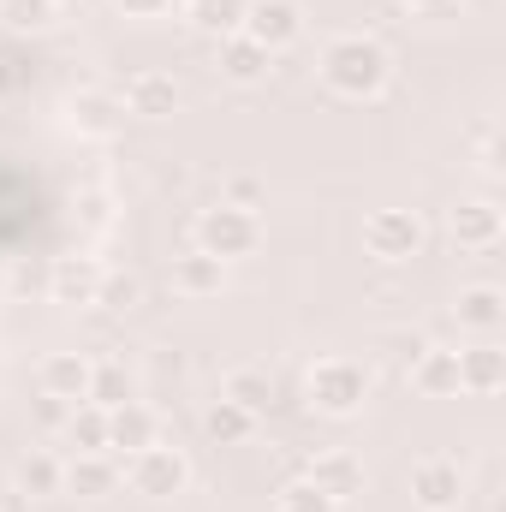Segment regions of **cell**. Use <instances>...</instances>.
<instances>
[{"instance_id":"ffe728a7","label":"cell","mask_w":506,"mask_h":512,"mask_svg":"<svg viewBox=\"0 0 506 512\" xmlns=\"http://www.w3.org/2000/svg\"><path fill=\"white\" fill-rule=\"evenodd\" d=\"M66 489L84 495V501L114 495V489H120V465H114V453H78V459L66 465Z\"/></svg>"},{"instance_id":"30bf717a","label":"cell","mask_w":506,"mask_h":512,"mask_svg":"<svg viewBox=\"0 0 506 512\" xmlns=\"http://www.w3.org/2000/svg\"><path fill=\"white\" fill-rule=\"evenodd\" d=\"M334 507H346L352 495H364V459L358 453H346V447H328V453H316L310 459V471H304Z\"/></svg>"},{"instance_id":"484cf974","label":"cell","mask_w":506,"mask_h":512,"mask_svg":"<svg viewBox=\"0 0 506 512\" xmlns=\"http://www.w3.org/2000/svg\"><path fill=\"white\" fill-rule=\"evenodd\" d=\"M203 429H209V441H221V447H239V441H251L256 417H251V411H239L233 399H215V405L203 411Z\"/></svg>"},{"instance_id":"8992f818","label":"cell","mask_w":506,"mask_h":512,"mask_svg":"<svg viewBox=\"0 0 506 512\" xmlns=\"http://www.w3.org/2000/svg\"><path fill=\"white\" fill-rule=\"evenodd\" d=\"M411 501H417V512H459V501H465V471H459V459H447V453L417 459V465H411Z\"/></svg>"},{"instance_id":"9c48e42d","label":"cell","mask_w":506,"mask_h":512,"mask_svg":"<svg viewBox=\"0 0 506 512\" xmlns=\"http://www.w3.org/2000/svg\"><path fill=\"white\" fill-rule=\"evenodd\" d=\"M90 376H96V364L84 352H48L36 364V387L48 399H66V405H84L90 399Z\"/></svg>"},{"instance_id":"5b68a950","label":"cell","mask_w":506,"mask_h":512,"mask_svg":"<svg viewBox=\"0 0 506 512\" xmlns=\"http://www.w3.org/2000/svg\"><path fill=\"white\" fill-rule=\"evenodd\" d=\"M423 245H429V227L417 209H376L364 221V251L376 262H411Z\"/></svg>"},{"instance_id":"603a6c76","label":"cell","mask_w":506,"mask_h":512,"mask_svg":"<svg viewBox=\"0 0 506 512\" xmlns=\"http://www.w3.org/2000/svg\"><path fill=\"white\" fill-rule=\"evenodd\" d=\"M0 24L12 36H42L60 24V0H0Z\"/></svg>"},{"instance_id":"ba28073f","label":"cell","mask_w":506,"mask_h":512,"mask_svg":"<svg viewBox=\"0 0 506 512\" xmlns=\"http://www.w3.org/2000/svg\"><path fill=\"white\" fill-rule=\"evenodd\" d=\"M102 274H108V268L90 262V256H54V268H48V298L84 310V304L102 298Z\"/></svg>"},{"instance_id":"4316f807","label":"cell","mask_w":506,"mask_h":512,"mask_svg":"<svg viewBox=\"0 0 506 512\" xmlns=\"http://www.w3.org/2000/svg\"><path fill=\"white\" fill-rule=\"evenodd\" d=\"M126 399H137L126 364H96V376H90V405L114 411V405H126Z\"/></svg>"},{"instance_id":"6da1fadb","label":"cell","mask_w":506,"mask_h":512,"mask_svg":"<svg viewBox=\"0 0 506 512\" xmlns=\"http://www.w3.org/2000/svg\"><path fill=\"white\" fill-rule=\"evenodd\" d=\"M387 78H393V54L364 30H346L322 48V84L346 102H376L387 90Z\"/></svg>"},{"instance_id":"4fadbf2b","label":"cell","mask_w":506,"mask_h":512,"mask_svg":"<svg viewBox=\"0 0 506 512\" xmlns=\"http://www.w3.org/2000/svg\"><path fill=\"white\" fill-rule=\"evenodd\" d=\"M506 387V352L495 340H477L459 352V393H477V399H495Z\"/></svg>"},{"instance_id":"f546056e","label":"cell","mask_w":506,"mask_h":512,"mask_svg":"<svg viewBox=\"0 0 506 512\" xmlns=\"http://www.w3.org/2000/svg\"><path fill=\"white\" fill-rule=\"evenodd\" d=\"M143 298V286H137V274H102V310H131Z\"/></svg>"},{"instance_id":"9a60e30c","label":"cell","mask_w":506,"mask_h":512,"mask_svg":"<svg viewBox=\"0 0 506 512\" xmlns=\"http://www.w3.org/2000/svg\"><path fill=\"white\" fill-rule=\"evenodd\" d=\"M405 370H411V387H417L423 399H459V352H447V346H423Z\"/></svg>"},{"instance_id":"d6986e66","label":"cell","mask_w":506,"mask_h":512,"mask_svg":"<svg viewBox=\"0 0 506 512\" xmlns=\"http://www.w3.org/2000/svg\"><path fill=\"white\" fill-rule=\"evenodd\" d=\"M221 399H233V405L251 411V417H268V411H274V376H268L262 364H239V370L221 376Z\"/></svg>"},{"instance_id":"3957f363","label":"cell","mask_w":506,"mask_h":512,"mask_svg":"<svg viewBox=\"0 0 506 512\" xmlns=\"http://www.w3.org/2000/svg\"><path fill=\"white\" fill-rule=\"evenodd\" d=\"M126 483H131V495H143V501H173V495L191 489V459L179 447H167V441H149V447L131 453Z\"/></svg>"},{"instance_id":"e0dca14e","label":"cell","mask_w":506,"mask_h":512,"mask_svg":"<svg viewBox=\"0 0 506 512\" xmlns=\"http://www.w3.org/2000/svg\"><path fill=\"white\" fill-rule=\"evenodd\" d=\"M149 441H161V417L149 411V405H114L108 411V453H137V447H149Z\"/></svg>"},{"instance_id":"ac0fdd59","label":"cell","mask_w":506,"mask_h":512,"mask_svg":"<svg viewBox=\"0 0 506 512\" xmlns=\"http://www.w3.org/2000/svg\"><path fill=\"white\" fill-rule=\"evenodd\" d=\"M227 286V262L209 251H185L173 256V292H185V298H215Z\"/></svg>"},{"instance_id":"44dd1931","label":"cell","mask_w":506,"mask_h":512,"mask_svg":"<svg viewBox=\"0 0 506 512\" xmlns=\"http://www.w3.org/2000/svg\"><path fill=\"white\" fill-rule=\"evenodd\" d=\"M268 66H274V54L256 48L251 36H221V78L227 84H262Z\"/></svg>"},{"instance_id":"5bb4252c","label":"cell","mask_w":506,"mask_h":512,"mask_svg":"<svg viewBox=\"0 0 506 512\" xmlns=\"http://www.w3.org/2000/svg\"><path fill=\"white\" fill-rule=\"evenodd\" d=\"M72 126L78 137H114V131L126 126V108H120V96L114 90H96V84H84L78 96H72Z\"/></svg>"},{"instance_id":"2e32d148","label":"cell","mask_w":506,"mask_h":512,"mask_svg":"<svg viewBox=\"0 0 506 512\" xmlns=\"http://www.w3.org/2000/svg\"><path fill=\"white\" fill-rule=\"evenodd\" d=\"M453 316H459V328H471L477 340H495L506 322V292L501 286H465L459 298H453Z\"/></svg>"},{"instance_id":"52a82bcc","label":"cell","mask_w":506,"mask_h":512,"mask_svg":"<svg viewBox=\"0 0 506 512\" xmlns=\"http://www.w3.org/2000/svg\"><path fill=\"white\" fill-rule=\"evenodd\" d=\"M239 36H251L256 48H268V54H286L304 36V12H298V0H251Z\"/></svg>"},{"instance_id":"83f0119b","label":"cell","mask_w":506,"mask_h":512,"mask_svg":"<svg viewBox=\"0 0 506 512\" xmlns=\"http://www.w3.org/2000/svg\"><path fill=\"white\" fill-rule=\"evenodd\" d=\"M274 512H340V507H334V501H328L310 477H292V483L274 495Z\"/></svg>"},{"instance_id":"f1b7e54d","label":"cell","mask_w":506,"mask_h":512,"mask_svg":"<svg viewBox=\"0 0 506 512\" xmlns=\"http://www.w3.org/2000/svg\"><path fill=\"white\" fill-rule=\"evenodd\" d=\"M221 203H227V209H245V215H256V209L268 203V191H262V179H251V173H233V179L221 185Z\"/></svg>"},{"instance_id":"7a4b0ae2","label":"cell","mask_w":506,"mask_h":512,"mask_svg":"<svg viewBox=\"0 0 506 512\" xmlns=\"http://www.w3.org/2000/svg\"><path fill=\"white\" fill-rule=\"evenodd\" d=\"M304 399L322 417H358L370 399V370L358 358H316L304 376Z\"/></svg>"},{"instance_id":"8fae6325","label":"cell","mask_w":506,"mask_h":512,"mask_svg":"<svg viewBox=\"0 0 506 512\" xmlns=\"http://www.w3.org/2000/svg\"><path fill=\"white\" fill-rule=\"evenodd\" d=\"M447 227H453V245H459V251H495L501 233H506L501 203H495V197H471V203H459Z\"/></svg>"},{"instance_id":"1f68e13d","label":"cell","mask_w":506,"mask_h":512,"mask_svg":"<svg viewBox=\"0 0 506 512\" xmlns=\"http://www.w3.org/2000/svg\"><path fill=\"white\" fill-rule=\"evenodd\" d=\"M114 6H120L126 18H161V12H167L173 0H114Z\"/></svg>"},{"instance_id":"7c38bea8","label":"cell","mask_w":506,"mask_h":512,"mask_svg":"<svg viewBox=\"0 0 506 512\" xmlns=\"http://www.w3.org/2000/svg\"><path fill=\"white\" fill-rule=\"evenodd\" d=\"M120 108L137 114V120H167V114H179V84H173V72H137V78H126Z\"/></svg>"},{"instance_id":"d4e9b609","label":"cell","mask_w":506,"mask_h":512,"mask_svg":"<svg viewBox=\"0 0 506 512\" xmlns=\"http://www.w3.org/2000/svg\"><path fill=\"white\" fill-rule=\"evenodd\" d=\"M18 489H24V495H60V489H66V465L36 447V453L18 459Z\"/></svg>"},{"instance_id":"cb8c5ba5","label":"cell","mask_w":506,"mask_h":512,"mask_svg":"<svg viewBox=\"0 0 506 512\" xmlns=\"http://www.w3.org/2000/svg\"><path fill=\"white\" fill-rule=\"evenodd\" d=\"M66 441L78 447V453H108V411L102 405H72V417H66Z\"/></svg>"},{"instance_id":"277c9868","label":"cell","mask_w":506,"mask_h":512,"mask_svg":"<svg viewBox=\"0 0 506 512\" xmlns=\"http://www.w3.org/2000/svg\"><path fill=\"white\" fill-rule=\"evenodd\" d=\"M256 245H262V221L245 215V209L215 203V209L197 215V251L221 256V262H239V256H251Z\"/></svg>"},{"instance_id":"4dcf8cb0","label":"cell","mask_w":506,"mask_h":512,"mask_svg":"<svg viewBox=\"0 0 506 512\" xmlns=\"http://www.w3.org/2000/svg\"><path fill=\"white\" fill-rule=\"evenodd\" d=\"M36 417H42V429H66L72 405H66V399H48V393H42V399H36Z\"/></svg>"},{"instance_id":"7402d4cb","label":"cell","mask_w":506,"mask_h":512,"mask_svg":"<svg viewBox=\"0 0 506 512\" xmlns=\"http://www.w3.org/2000/svg\"><path fill=\"white\" fill-rule=\"evenodd\" d=\"M245 6L251 0H185V12H191V24L203 30V36H239L245 30Z\"/></svg>"},{"instance_id":"d6a6232c","label":"cell","mask_w":506,"mask_h":512,"mask_svg":"<svg viewBox=\"0 0 506 512\" xmlns=\"http://www.w3.org/2000/svg\"><path fill=\"white\" fill-rule=\"evenodd\" d=\"M399 6H411V12H441V6H453V0H399Z\"/></svg>"}]
</instances>
